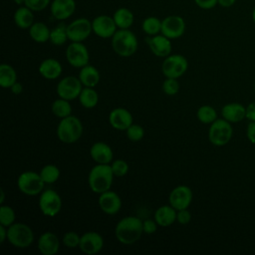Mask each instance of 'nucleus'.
Returning <instances> with one entry per match:
<instances>
[{
	"label": "nucleus",
	"mask_w": 255,
	"mask_h": 255,
	"mask_svg": "<svg viewBox=\"0 0 255 255\" xmlns=\"http://www.w3.org/2000/svg\"><path fill=\"white\" fill-rule=\"evenodd\" d=\"M143 233L142 220L136 216H126L119 220L115 227V235L119 242L130 245L139 240Z\"/></svg>",
	"instance_id": "f257e3e1"
},
{
	"label": "nucleus",
	"mask_w": 255,
	"mask_h": 255,
	"mask_svg": "<svg viewBox=\"0 0 255 255\" xmlns=\"http://www.w3.org/2000/svg\"><path fill=\"white\" fill-rule=\"evenodd\" d=\"M114 173L111 164H96L93 166L88 175V184L91 190L101 194L111 189L114 181Z\"/></svg>",
	"instance_id": "f03ea898"
},
{
	"label": "nucleus",
	"mask_w": 255,
	"mask_h": 255,
	"mask_svg": "<svg viewBox=\"0 0 255 255\" xmlns=\"http://www.w3.org/2000/svg\"><path fill=\"white\" fill-rule=\"evenodd\" d=\"M111 39L112 48L120 57H130L137 50V38L129 29H118Z\"/></svg>",
	"instance_id": "7ed1b4c3"
},
{
	"label": "nucleus",
	"mask_w": 255,
	"mask_h": 255,
	"mask_svg": "<svg viewBox=\"0 0 255 255\" xmlns=\"http://www.w3.org/2000/svg\"><path fill=\"white\" fill-rule=\"evenodd\" d=\"M83 124L76 116H68L58 124L57 136L64 143H74L78 141L83 134Z\"/></svg>",
	"instance_id": "20e7f679"
},
{
	"label": "nucleus",
	"mask_w": 255,
	"mask_h": 255,
	"mask_svg": "<svg viewBox=\"0 0 255 255\" xmlns=\"http://www.w3.org/2000/svg\"><path fill=\"white\" fill-rule=\"evenodd\" d=\"M7 231L8 242L16 248H27L34 241V232L32 228L25 223L15 222L7 227Z\"/></svg>",
	"instance_id": "39448f33"
},
{
	"label": "nucleus",
	"mask_w": 255,
	"mask_h": 255,
	"mask_svg": "<svg viewBox=\"0 0 255 255\" xmlns=\"http://www.w3.org/2000/svg\"><path fill=\"white\" fill-rule=\"evenodd\" d=\"M45 184L46 183L43 181L40 173L35 171H24L20 173L17 178L18 189L28 196L40 195L44 190Z\"/></svg>",
	"instance_id": "423d86ee"
},
{
	"label": "nucleus",
	"mask_w": 255,
	"mask_h": 255,
	"mask_svg": "<svg viewBox=\"0 0 255 255\" xmlns=\"http://www.w3.org/2000/svg\"><path fill=\"white\" fill-rule=\"evenodd\" d=\"M233 134L231 123L225 119H216L208 129V139L215 146H223L229 142Z\"/></svg>",
	"instance_id": "0eeeda50"
},
{
	"label": "nucleus",
	"mask_w": 255,
	"mask_h": 255,
	"mask_svg": "<svg viewBox=\"0 0 255 255\" xmlns=\"http://www.w3.org/2000/svg\"><path fill=\"white\" fill-rule=\"evenodd\" d=\"M39 209L43 215L55 217L62 209V198L54 189H44L39 196Z\"/></svg>",
	"instance_id": "6e6552de"
},
{
	"label": "nucleus",
	"mask_w": 255,
	"mask_h": 255,
	"mask_svg": "<svg viewBox=\"0 0 255 255\" xmlns=\"http://www.w3.org/2000/svg\"><path fill=\"white\" fill-rule=\"evenodd\" d=\"M187 68V59L180 54H170L164 58L161 65V71L165 78L178 79L185 74Z\"/></svg>",
	"instance_id": "1a4fd4ad"
},
{
	"label": "nucleus",
	"mask_w": 255,
	"mask_h": 255,
	"mask_svg": "<svg viewBox=\"0 0 255 255\" xmlns=\"http://www.w3.org/2000/svg\"><path fill=\"white\" fill-rule=\"evenodd\" d=\"M84 86L79 77L67 76L59 81L56 92L59 98L72 101L79 98Z\"/></svg>",
	"instance_id": "9d476101"
},
{
	"label": "nucleus",
	"mask_w": 255,
	"mask_h": 255,
	"mask_svg": "<svg viewBox=\"0 0 255 255\" xmlns=\"http://www.w3.org/2000/svg\"><path fill=\"white\" fill-rule=\"evenodd\" d=\"M67 62L74 68H83L89 64L90 54L83 42H71L66 49Z\"/></svg>",
	"instance_id": "9b49d317"
},
{
	"label": "nucleus",
	"mask_w": 255,
	"mask_h": 255,
	"mask_svg": "<svg viewBox=\"0 0 255 255\" xmlns=\"http://www.w3.org/2000/svg\"><path fill=\"white\" fill-rule=\"evenodd\" d=\"M68 38L71 42H84L93 33L92 21L81 17L67 25Z\"/></svg>",
	"instance_id": "f8f14e48"
},
{
	"label": "nucleus",
	"mask_w": 255,
	"mask_h": 255,
	"mask_svg": "<svg viewBox=\"0 0 255 255\" xmlns=\"http://www.w3.org/2000/svg\"><path fill=\"white\" fill-rule=\"evenodd\" d=\"M186 29L184 19L179 15H169L161 20V34L170 40L180 38Z\"/></svg>",
	"instance_id": "ddd939ff"
},
{
	"label": "nucleus",
	"mask_w": 255,
	"mask_h": 255,
	"mask_svg": "<svg viewBox=\"0 0 255 255\" xmlns=\"http://www.w3.org/2000/svg\"><path fill=\"white\" fill-rule=\"evenodd\" d=\"M93 33L103 39H109L117 32L118 27L113 16L99 15L92 20Z\"/></svg>",
	"instance_id": "4468645a"
},
{
	"label": "nucleus",
	"mask_w": 255,
	"mask_h": 255,
	"mask_svg": "<svg viewBox=\"0 0 255 255\" xmlns=\"http://www.w3.org/2000/svg\"><path fill=\"white\" fill-rule=\"evenodd\" d=\"M193 193L187 185H177L169 193V204L176 210L188 208L192 202Z\"/></svg>",
	"instance_id": "2eb2a0df"
},
{
	"label": "nucleus",
	"mask_w": 255,
	"mask_h": 255,
	"mask_svg": "<svg viewBox=\"0 0 255 255\" xmlns=\"http://www.w3.org/2000/svg\"><path fill=\"white\" fill-rule=\"evenodd\" d=\"M104 247V238L96 231H88L81 236L79 248L87 255L99 253Z\"/></svg>",
	"instance_id": "dca6fc26"
},
{
	"label": "nucleus",
	"mask_w": 255,
	"mask_h": 255,
	"mask_svg": "<svg viewBox=\"0 0 255 255\" xmlns=\"http://www.w3.org/2000/svg\"><path fill=\"white\" fill-rule=\"evenodd\" d=\"M146 43L151 53L156 57L165 58L171 54V41L161 33L154 36H148L146 38Z\"/></svg>",
	"instance_id": "f3484780"
},
{
	"label": "nucleus",
	"mask_w": 255,
	"mask_h": 255,
	"mask_svg": "<svg viewBox=\"0 0 255 255\" xmlns=\"http://www.w3.org/2000/svg\"><path fill=\"white\" fill-rule=\"evenodd\" d=\"M99 206L104 213L108 215H115L122 208V199L117 192L110 189L100 194Z\"/></svg>",
	"instance_id": "a211bd4d"
},
{
	"label": "nucleus",
	"mask_w": 255,
	"mask_h": 255,
	"mask_svg": "<svg viewBox=\"0 0 255 255\" xmlns=\"http://www.w3.org/2000/svg\"><path fill=\"white\" fill-rule=\"evenodd\" d=\"M132 115L125 108H116L109 114V123L117 130H127L133 124Z\"/></svg>",
	"instance_id": "6ab92c4d"
},
{
	"label": "nucleus",
	"mask_w": 255,
	"mask_h": 255,
	"mask_svg": "<svg viewBox=\"0 0 255 255\" xmlns=\"http://www.w3.org/2000/svg\"><path fill=\"white\" fill-rule=\"evenodd\" d=\"M76 10L75 0H53L50 4L52 16L60 21L69 19Z\"/></svg>",
	"instance_id": "aec40b11"
},
{
	"label": "nucleus",
	"mask_w": 255,
	"mask_h": 255,
	"mask_svg": "<svg viewBox=\"0 0 255 255\" xmlns=\"http://www.w3.org/2000/svg\"><path fill=\"white\" fill-rule=\"evenodd\" d=\"M92 159L98 164H111L114 158L112 147L104 141H96L90 148Z\"/></svg>",
	"instance_id": "412c9836"
},
{
	"label": "nucleus",
	"mask_w": 255,
	"mask_h": 255,
	"mask_svg": "<svg viewBox=\"0 0 255 255\" xmlns=\"http://www.w3.org/2000/svg\"><path fill=\"white\" fill-rule=\"evenodd\" d=\"M37 246L41 254L55 255L59 252L60 240L55 233L51 231H46L40 235Z\"/></svg>",
	"instance_id": "4be33fe9"
},
{
	"label": "nucleus",
	"mask_w": 255,
	"mask_h": 255,
	"mask_svg": "<svg viewBox=\"0 0 255 255\" xmlns=\"http://www.w3.org/2000/svg\"><path fill=\"white\" fill-rule=\"evenodd\" d=\"M40 75L47 80H56L58 79L63 71L61 63L53 58L45 59L41 62L39 66Z\"/></svg>",
	"instance_id": "5701e85b"
},
{
	"label": "nucleus",
	"mask_w": 255,
	"mask_h": 255,
	"mask_svg": "<svg viewBox=\"0 0 255 255\" xmlns=\"http://www.w3.org/2000/svg\"><path fill=\"white\" fill-rule=\"evenodd\" d=\"M221 115L229 123H239L246 117V108L239 103L226 104L221 109Z\"/></svg>",
	"instance_id": "b1692460"
},
{
	"label": "nucleus",
	"mask_w": 255,
	"mask_h": 255,
	"mask_svg": "<svg viewBox=\"0 0 255 255\" xmlns=\"http://www.w3.org/2000/svg\"><path fill=\"white\" fill-rule=\"evenodd\" d=\"M177 210L170 204L159 206L154 212V220L161 227H168L176 221Z\"/></svg>",
	"instance_id": "393cba45"
},
{
	"label": "nucleus",
	"mask_w": 255,
	"mask_h": 255,
	"mask_svg": "<svg viewBox=\"0 0 255 255\" xmlns=\"http://www.w3.org/2000/svg\"><path fill=\"white\" fill-rule=\"evenodd\" d=\"M15 25L20 29H29L34 23V11L26 5L19 6L13 15Z\"/></svg>",
	"instance_id": "a878e982"
},
{
	"label": "nucleus",
	"mask_w": 255,
	"mask_h": 255,
	"mask_svg": "<svg viewBox=\"0 0 255 255\" xmlns=\"http://www.w3.org/2000/svg\"><path fill=\"white\" fill-rule=\"evenodd\" d=\"M78 77L84 87L90 88H95L99 84L101 79L99 70L90 64L81 68Z\"/></svg>",
	"instance_id": "bb28decb"
},
{
	"label": "nucleus",
	"mask_w": 255,
	"mask_h": 255,
	"mask_svg": "<svg viewBox=\"0 0 255 255\" xmlns=\"http://www.w3.org/2000/svg\"><path fill=\"white\" fill-rule=\"evenodd\" d=\"M113 18L118 29H129L134 21V15L128 8L121 7L118 8L114 14Z\"/></svg>",
	"instance_id": "cd10ccee"
},
{
	"label": "nucleus",
	"mask_w": 255,
	"mask_h": 255,
	"mask_svg": "<svg viewBox=\"0 0 255 255\" xmlns=\"http://www.w3.org/2000/svg\"><path fill=\"white\" fill-rule=\"evenodd\" d=\"M29 36L36 43H46L50 41L51 29L43 22H34L33 25L28 29Z\"/></svg>",
	"instance_id": "c85d7f7f"
},
{
	"label": "nucleus",
	"mask_w": 255,
	"mask_h": 255,
	"mask_svg": "<svg viewBox=\"0 0 255 255\" xmlns=\"http://www.w3.org/2000/svg\"><path fill=\"white\" fill-rule=\"evenodd\" d=\"M17 82V73L15 69L8 64L0 65V86L4 89L11 88Z\"/></svg>",
	"instance_id": "c756f323"
},
{
	"label": "nucleus",
	"mask_w": 255,
	"mask_h": 255,
	"mask_svg": "<svg viewBox=\"0 0 255 255\" xmlns=\"http://www.w3.org/2000/svg\"><path fill=\"white\" fill-rule=\"evenodd\" d=\"M78 99L80 104L86 109H93L99 103L98 92L94 88L90 87H84Z\"/></svg>",
	"instance_id": "7c9ffc66"
},
{
	"label": "nucleus",
	"mask_w": 255,
	"mask_h": 255,
	"mask_svg": "<svg viewBox=\"0 0 255 255\" xmlns=\"http://www.w3.org/2000/svg\"><path fill=\"white\" fill-rule=\"evenodd\" d=\"M51 110L53 115L59 119H64L72 115V106L70 101L62 98H59L53 102Z\"/></svg>",
	"instance_id": "2f4dec72"
},
{
	"label": "nucleus",
	"mask_w": 255,
	"mask_h": 255,
	"mask_svg": "<svg viewBox=\"0 0 255 255\" xmlns=\"http://www.w3.org/2000/svg\"><path fill=\"white\" fill-rule=\"evenodd\" d=\"M141 29L147 36H154L161 32V20L155 16H149L143 19Z\"/></svg>",
	"instance_id": "473e14b6"
},
{
	"label": "nucleus",
	"mask_w": 255,
	"mask_h": 255,
	"mask_svg": "<svg viewBox=\"0 0 255 255\" xmlns=\"http://www.w3.org/2000/svg\"><path fill=\"white\" fill-rule=\"evenodd\" d=\"M68 40H69V38H68V33H67V25L59 24L56 27H54L53 29H51L50 42L53 45L62 46Z\"/></svg>",
	"instance_id": "72a5a7b5"
},
{
	"label": "nucleus",
	"mask_w": 255,
	"mask_h": 255,
	"mask_svg": "<svg viewBox=\"0 0 255 255\" xmlns=\"http://www.w3.org/2000/svg\"><path fill=\"white\" fill-rule=\"evenodd\" d=\"M197 120L205 125L212 124L217 119V113L215 109L208 105H203L198 108L196 112Z\"/></svg>",
	"instance_id": "f704fd0d"
},
{
	"label": "nucleus",
	"mask_w": 255,
	"mask_h": 255,
	"mask_svg": "<svg viewBox=\"0 0 255 255\" xmlns=\"http://www.w3.org/2000/svg\"><path fill=\"white\" fill-rule=\"evenodd\" d=\"M40 175L46 184H52L56 182L60 177V169L55 164H46L40 170Z\"/></svg>",
	"instance_id": "c9c22d12"
},
{
	"label": "nucleus",
	"mask_w": 255,
	"mask_h": 255,
	"mask_svg": "<svg viewBox=\"0 0 255 255\" xmlns=\"http://www.w3.org/2000/svg\"><path fill=\"white\" fill-rule=\"evenodd\" d=\"M15 220H16L15 210L9 205L1 204V207H0V224L4 225L6 227H9L13 223H15Z\"/></svg>",
	"instance_id": "e433bc0d"
},
{
	"label": "nucleus",
	"mask_w": 255,
	"mask_h": 255,
	"mask_svg": "<svg viewBox=\"0 0 255 255\" xmlns=\"http://www.w3.org/2000/svg\"><path fill=\"white\" fill-rule=\"evenodd\" d=\"M126 134H127V137L130 141L136 142V141H139V140H141L143 138L144 129H143V128L140 125L132 124L126 130Z\"/></svg>",
	"instance_id": "4c0bfd02"
},
{
	"label": "nucleus",
	"mask_w": 255,
	"mask_h": 255,
	"mask_svg": "<svg viewBox=\"0 0 255 255\" xmlns=\"http://www.w3.org/2000/svg\"><path fill=\"white\" fill-rule=\"evenodd\" d=\"M111 167L113 173L116 177H123L125 176L129 169L128 163L124 159H115L111 162Z\"/></svg>",
	"instance_id": "58836bf2"
},
{
	"label": "nucleus",
	"mask_w": 255,
	"mask_h": 255,
	"mask_svg": "<svg viewBox=\"0 0 255 255\" xmlns=\"http://www.w3.org/2000/svg\"><path fill=\"white\" fill-rule=\"evenodd\" d=\"M81 241V236L75 231H68L63 235L62 242L63 244L70 249H74L79 247Z\"/></svg>",
	"instance_id": "ea45409f"
},
{
	"label": "nucleus",
	"mask_w": 255,
	"mask_h": 255,
	"mask_svg": "<svg viewBox=\"0 0 255 255\" xmlns=\"http://www.w3.org/2000/svg\"><path fill=\"white\" fill-rule=\"evenodd\" d=\"M162 91L167 96H174L179 91V83L177 79L165 78L162 83Z\"/></svg>",
	"instance_id": "a19ab883"
},
{
	"label": "nucleus",
	"mask_w": 255,
	"mask_h": 255,
	"mask_svg": "<svg viewBox=\"0 0 255 255\" xmlns=\"http://www.w3.org/2000/svg\"><path fill=\"white\" fill-rule=\"evenodd\" d=\"M51 0H26L25 5L34 12L45 10L51 4Z\"/></svg>",
	"instance_id": "79ce46f5"
},
{
	"label": "nucleus",
	"mask_w": 255,
	"mask_h": 255,
	"mask_svg": "<svg viewBox=\"0 0 255 255\" xmlns=\"http://www.w3.org/2000/svg\"><path fill=\"white\" fill-rule=\"evenodd\" d=\"M191 220V213L188 210V208L177 210L176 214V221L181 225H186Z\"/></svg>",
	"instance_id": "37998d69"
},
{
	"label": "nucleus",
	"mask_w": 255,
	"mask_h": 255,
	"mask_svg": "<svg viewBox=\"0 0 255 255\" xmlns=\"http://www.w3.org/2000/svg\"><path fill=\"white\" fill-rule=\"evenodd\" d=\"M158 224L153 219H145L142 221V227H143V233L145 234H153L157 230Z\"/></svg>",
	"instance_id": "c03bdc74"
},
{
	"label": "nucleus",
	"mask_w": 255,
	"mask_h": 255,
	"mask_svg": "<svg viewBox=\"0 0 255 255\" xmlns=\"http://www.w3.org/2000/svg\"><path fill=\"white\" fill-rule=\"evenodd\" d=\"M194 3L201 9L209 10L218 5V0H194Z\"/></svg>",
	"instance_id": "a18cd8bd"
},
{
	"label": "nucleus",
	"mask_w": 255,
	"mask_h": 255,
	"mask_svg": "<svg viewBox=\"0 0 255 255\" xmlns=\"http://www.w3.org/2000/svg\"><path fill=\"white\" fill-rule=\"evenodd\" d=\"M246 134L248 139L255 144V122H251L248 127H247V130H246Z\"/></svg>",
	"instance_id": "49530a36"
},
{
	"label": "nucleus",
	"mask_w": 255,
	"mask_h": 255,
	"mask_svg": "<svg viewBox=\"0 0 255 255\" xmlns=\"http://www.w3.org/2000/svg\"><path fill=\"white\" fill-rule=\"evenodd\" d=\"M246 119L250 122H255V102L249 104L246 107Z\"/></svg>",
	"instance_id": "de8ad7c7"
},
{
	"label": "nucleus",
	"mask_w": 255,
	"mask_h": 255,
	"mask_svg": "<svg viewBox=\"0 0 255 255\" xmlns=\"http://www.w3.org/2000/svg\"><path fill=\"white\" fill-rule=\"evenodd\" d=\"M11 92L14 94V95H20L22 92H23V86L21 83L19 82H16L15 84L12 85V87L10 88Z\"/></svg>",
	"instance_id": "09e8293b"
},
{
	"label": "nucleus",
	"mask_w": 255,
	"mask_h": 255,
	"mask_svg": "<svg viewBox=\"0 0 255 255\" xmlns=\"http://www.w3.org/2000/svg\"><path fill=\"white\" fill-rule=\"evenodd\" d=\"M7 234H8L7 227L0 224V243L1 244L7 240Z\"/></svg>",
	"instance_id": "8fccbe9b"
},
{
	"label": "nucleus",
	"mask_w": 255,
	"mask_h": 255,
	"mask_svg": "<svg viewBox=\"0 0 255 255\" xmlns=\"http://www.w3.org/2000/svg\"><path fill=\"white\" fill-rule=\"evenodd\" d=\"M236 0H218V5L223 8H229L235 4Z\"/></svg>",
	"instance_id": "3c124183"
},
{
	"label": "nucleus",
	"mask_w": 255,
	"mask_h": 255,
	"mask_svg": "<svg viewBox=\"0 0 255 255\" xmlns=\"http://www.w3.org/2000/svg\"><path fill=\"white\" fill-rule=\"evenodd\" d=\"M13 2L18 5V6H22V5H25V2L26 0H13Z\"/></svg>",
	"instance_id": "603ef678"
},
{
	"label": "nucleus",
	"mask_w": 255,
	"mask_h": 255,
	"mask_svg": "<svg viewBox=\"0 0 255 255\" xmlns=\"http://www.w3.org/2000/svg\"><path fill=\"white\" fill-rule=\"evenodd\" d=\"M4 200H5V192H4V190H3V189H1V198H0V204H3Z\"/></svg>",
	"instance_id": "864d4df0"
},
{
	"label": "nucleus",
	"mask_w": 255,
	"mask_h": 255,
	"mask_svg": "<svg viewBox=\"0 0 255 255\" xmlns=\"http://www.w3.org/2000/svg\"><path fill=\"white\" fill-rule=\"evenodd\" d=\"M252 19H253V22L255 23V7H254V9L252 11Z\"/></svg>",
	"instance_id": "5fc2aeb1"
},
{
	"label": "nucleus",
	"mask_w": 255,
	"mask_h": 255,
	"mask_svg": "<svg viewBox=\"0 0 255 255\" xmlns=\"http://www.w3.org/2000/svg\"><path fill=\"white\" fill-rule=\"evenodd\" d=\"M254 90H255V83H254Z\"/></svg>",
	"instance_id": "6e6d98bb"
}]
</instances>
